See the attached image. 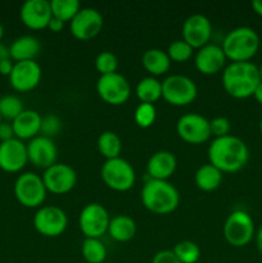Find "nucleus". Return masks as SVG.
Returning <instances> with one entry per match:
<instances>
[{
	"instance_id": "f257e3e1",
	"label": "nucleus",
	"mask_w": 262,
	"mask_h": 263,
	"mask_svg": "<svg viewBox=\"0 0 262 263\" xmlns=\"http://www.w3.org/2000/svg\"><path fill=\"white\" fill-rule=\"evenodd\" d=\"M208 159L222 174H233L246 166L249 159V149L238 136L215 138L208 146Z\"/></svg>"
},
{
	"instance_id": "f03ea898",
	"label": "nucleus",
	"mask_w": 262,
	"mask_h": 263,
	"mask_svg": "<svg viewBox=\"0 0 262 263\" xmlns=\"http://www.w3.org/2000/svg\"><path fill=\"white\" fill-rule=\"evenodd\" d=\"M259 82V69L252 62H231L223 68L222 86L235 99L253 97Z\"/></svg>"
},
{
	"instance_id": "7ed1b4c3",
	"label": "nucleus",
	"mask_w": 262,
	"mask_h": 263,
	"mask_svg": "<svg viewBox=\"0 0 262 263\" xmlns=\"http://www.w3.org/2000/svg\"><path fill=\"white\" fill-rule=\"evenodd\" d=\"M141 203L154 215H169L174 212L180 203V194L176 187L169 181L152 180L141 189Z\"/></svg>"
},
{
	"instance_id": "20e7f679",
	"label": "nucleus",
	"mask_w": 262,
	"mask_h": 263,
	"mask_svg": "<svg viewBox=\"0 0 262 263\" xmlns=\"http://www.w3.org/2000/svg\"><path fill=\"white\" fill-rule=\"evenodd\" d=\"M221 48L231 62H251L259 49V36L247 26L233 28L225 36Z\"/></svg>"
},
{
	"instance_id": "39448f33",
	"label": "nucleus",
	"mask_w": 262,
	"mask_h": 263,
	"mask_svg": "<svg viewBox=\"0 0 262 263\" xmlns=\"http://www.w3.org/2000/svg\"><path fill=\"white\" fill-rule=\"evenodd\" d=\"M103 182L115 192H127L135 185L136 175L131 163L126 159L113 158L105 159L100 168Z\"/></svg>"
},
{
	"instance_id": "423d86ee",
	"label": "nucleus",
	"mask_w": 262,
	"mask_h": 263,
	"mask_svg": "<svg viewBox=\"0 0 262 263\" xmlns=\"http://www.w3.org/2000/svg\"><path fill=\"white\" fill-rule=\"evenodd\" d=\"M197 94V85L188 76L172 74L162 81V98L175 107L189 105L194 102Z\"/></svg>"
},
{
	"instance_id": "0eeeda50",
	"label": "nucleus",
	"mask_w": 262,
	"mask_h": 263,
	"mask_svg": "<svg viewBox=\"0 0 262 263\" xmlns=\"http://www.w3.org/2000/svg\"><path fill=\"white\" fill-rule=\"evenodd\" d=\"M223 238L230 246L241 248L254 238V222L246 211H234L223 223Z\"/></svg>"
},
{
	"instance_id": "6e6552de",
	"label": "nucleus",
	"mask_w": 262,
	"mask_h": 263,
	"mask_svg": "<svg viewBox=\"0 0 262 263\" xmlns=\"http://www.w3.org/2000/svg\"><path fill=\"white\" fill-rule=\"evenodd\" d=\"M43 177L33 172L20 175L14 182V195L18 202L26 208H39L46 198Z\"/></svg>"
},
{
	"instance_id": "1a4fd4ad",
	"label": "nucleus",
	"mask_w": 262,
	"mask_h": 263,
	"mask_svg": "<svg viewBox=\"0 0 262 263\" xmlns=\"http://www.w3.org/2000/svg\"><path fill=\"white\" fill-rule=\"evenodd\" d=\"M97 92L103 102L109 105H122L131 95V87L126 77L120 73L100 76L97 81Z\"/></svg>"
},
{
	"instance_id": "9d476101",
	"label": "nucleus",
	"mask_w": 262,
	"mask_h": 263,
	"mask_svg": "<svg viewBox=\"0 0 262 263\" xmlns=\"http://www.w3.org/2000/svg\"><path fill=\"white\" fill-rule=\"evenodd\" d=\"M68 218L62 208L55 205L40 207L33 216V228L43 236L57 238L66 231Z\"/></svg>"
},
{
	"instance_id": "9b49d317",
	"label": "nucleus",
	"mask_w": 262,
	"mask_h": 263,
	"mask_svg": "<svg viewBox=\"0 0 262 263\" xmlns=\"http://www.w3.org/2000/svg\"><path fill=\"white\" fill-rule=\"evenodd\" d=\"M176 133L185 143L199 145L211 138L210 121L198 113L181 116L176 123Z\"/></svg>"
},
{
	"instance_id": "f8f14e48",
	"label": "nucleus",
	"mask_w": 262,
	"mask_h": 263,
	"mask_svg": "<svg viewBox=\"0 0 262 263\" xmlns=\"http://www.w3.org/2000/svg\"><path fill=\"white\" fill-rule=\"evenodd\" d=\"M110 217L99 203H89L82 208L79 217L80 230L86 238L99 239L108 231Z\"/></svg>"
},
{
	"instance_id": "ddd939ff",
	"label": "nucleus",
	"mask_w": 262,
	"mask_h": 263,
	"mask_svg": "<svg viewBox=\"0 0 262 263\" xmlns=\"http://www.w3.org/2000/svg\"><path fill=\"white\" fill-rule=\"evenodd\" d=\"M103 22V15L99 10L94 8H81L69 22V28L73 37L80 41H87L99 35Z\"/></svg>"
},
{
	"instance_id": "4468645a",
	"label": "nucleus",
	"mask_w": 262,
	"mask_h": 263,
	"mask_svg": "<svg viewBox=\"0 0 262 263\" xmlns=\"http://www.w3.org/2000/svg\"><path fill=\"white\" fill-rule=\"evenodd\" d=\"M43 181L49 193L63 195L74 187L77 182V174L68 164L57 162L44 171Z\"/></svg>"
},
{
	"instance_id": "2eb2a0df",
	"label": "nucleus",
	"mask_w": 262,
	"mask_h": 263,
	"mask_svg": "<svg viewBox=\"0 0 262 263\" xmlns=\"http://www.w3.org/2000/svg\"><path fill=\"white\" fill-rule=\"evenodd\" d=\"M26 146H27L28 161L38 168H43L45 171L57 163L58 149L53 139L39 135L31 139Z\"/></svg>"
},
{
	"instance_id": "dca6fc26",
	"label": "nucleus",
	"mask_w": 262,
	"mask_h": 263,
	"mask_svg": "<svg viewBox=\"0 0 262 263\" xmlns=\"http://www.w3.org/2000/svg\"><path fill=\"white\" fill-rule=\"evenodd\" d=\"M182 40L193 49H200L207 45L212 36L211 21L203 14H193L182 25Z\"/></svg>"
},
{
	"instance_id": "f3484780",
	"label": "nucleus",
	"mask_w": 262,
	"mask_h": 263,
	"mask_svg": "<svg viewBox=\"0 0 262 263\" xmlns=\"http://www.w3.org/2000/svg\"><path fill=\"white\" fill-rule=\"evenodd\" d=\"M41 80V67L35 61L15 62L9 82L15 91L28 92L35 89Z\"/></svg>"
},
{
	"instance_id": "a211bd4d",
	"label": "nucleus",
	"mask_w": 262,
	"mask_h": 263,
	"mask_svg": "<svg viewBox=\"0 0 262 263\" xmlns=\"http://www.w3.org/2000/svg\"><path fill=\"white\" fill-rule=\"evenodd\" d=\"M20 17L23 25L31 30L48 28L49 22L53 18L50 2L48 0H27L21 7Z\"/></svg>"
},
{
	"instance_id": "6ab92c4d",
	"label": "nucleus",
	"mask_w": 262,
	"mask_h": 263,
	"mask_svg": "<svg viewBox=\"0 0 262 263\" xmlns=\"http://www.w3.org/2000/svg\"><path fill=\"white\" fill-rule=\"evenodd\" d=\"M28 162L27 146L22 140H12L0 143V168L9 174H15L25 168Z\"/></svg>"
},
{
	"instance_id": "aec40b11",
	"label": "nucleus",
	"mask_w": 262,
	"mask_h": 263,
	"mask_svg": "<svg viewBox=\"0 0 262 263\" xmlns=\"http://www.w3.org/2000/svg\"><path fill=\"white\" fill-rule=\"evenodd\" d=\"M226 58L222 48L215 44H207L198 49L195 54L194 63L198 71L202 74H216L226 67Z\"/></svg>"
},
{
	"instance_id": "412c9836",
	"label": "nucleus",
	"mask_w": 262,
	"mask_h": 263,
	"mask_svg": "<svg viewBox=\"0 0 262 263\" xmlns=\"http://www.w3.org/2000/svg\"><path fill=\"white\" fill-rule=\"evenodd\" d=\"M177 161L174 153L169 151H159L149 158L146 172L152 180L167 181L176 170Z\"/></svg>"
},
{
	"instance_id": "4be33fe9",
	"label": "nucleus",
	"mask_w": 262,
	"mask_h": 263,
	"mask_svg": "<svg viewBox=\"0 0 262 263\" xmlns=\"http://www.w3.org/2000/svg\"><path fill=\"white\" fill-rule=\"evenodd\" d=\"M41 117L36 110L25 109L12 122L14 136L18 140H31L39 136L41 128Z\"/></svg>"
},
{
	"instance_id": "5701e85b",
	"label": "nucleus",
	"mask_w": 262,
	"mask_h": 263,
	"mask_svg": "<svg viewBox=\"0 0 262 263\" xmlns=\"http://www.w3.org/2000/svg\"><path fill=\"white\" fill-rule=\"evenodd\" d=\"M41 50L40 41L31 35L21 36L15 39L9 46V55L12 61H35Z\"/></svg>"
},
{
	"instance_id": "b1692460",
	"label": "nucleus",
	"mask_w": 262,
	"mask_h": 263,
	"mask_svg": "<svg viewBox=\"0 0 262 263\" xmlns=\"http://www.w3.org/2000/svg\"><path fill=\"white\" fill-rule=\"evenodd\" d=\"M141 63H143L145 71L152 74V77L162 76L169 72L170 67H171V59L167 55V51L152 48L144 51L143 57H141Z\"/></svg>"
},
{
	"instance_id": "393cba45",
	"label": "nucleus",
	"mask_w": 262,
	"mask_h": 263,
	"mask_svg": "<svg viewBox=\"0 0 262 263\" xmlns=\"http://www.w3.org/2000/svg\"><path fill=\"white\" fill-rule=\"evenodd\" d=\"M108 234H109L113 240L120 241V243L130 241L136 234L135 221L126 215L115 216L109 221Z\"/></svg>"
},
{
	"instance_id": "a878e982",
	"label": "nucleus",
	"mask_w": 262,
	"mask_h": 263,
	"mask_svg": "<svg viewBox=\"0 0 262 263\" xmlns=\"http://www.w3.org/2000/svg\"><path fill=\"white\" fill-rule=\"evenodd\" d=\"M222 172L213 164H202L195 172V184L202 192H213L222 182Z\"/></svg>"
},
{
	"instance_id": "bb28decb",
	"label": "nucleus",
	"mask_w": 262,
	"mask_h": 263,
	"mask_svg": "<svg viewBox=\"0 0 262 263\" xmlns=\"http://www.w3.org/2000/svg\"><path fill=\"white\" fill-rule=\"evenodd\" d=\"M135 94L141 103L153 104L162 98V82L156 77H145L138 82Z\"/></svg>"
},
{
	"instance_id": "cd10ccee",
	"label": "nucleus",
	"mask_w": 262,
	"mask_h": 263,
	"mask_svg": "<svg viewBox=\"0 0 262 263\" xmlns=\"http://www.w3.org/2000/svg\"><path fill=\"white\" fill-rule=\"evenodd\" d=\"M98 149L105 159L118 158L122 151V141L113 131H104L98 138Z\"/></svg>"
},
{
	"instance_id": "c85d7f7f",
	"label": "nucleus",
	"mask_w": 262,
	"mask_h": 263,
	"mask_svg": "<svg viewBox=\"0 0 262 263\" xmlns=\"http://www.w3.org/2000/svg\"><path fill=\"white\" fill-rule=\"evenodd\" d=\"M81 253L87 263H103L107 258V248L99 239L95 238H85Z\"/></svg>"
},
{
	"instance_id": "c756f323",
	"label": "nucleus",
	"mask_w": 262,
	"mask_h": 263,
	"mask_svg": "<svg viewBox=\"0 0 262 263\" xmlns=\"http://www.w3.org/2000/svg\"><path fill=\"white\" fill-rule=\"evenodd\" d=\"M53 17L66 22H71L74 15L81 9V5L77 0H51L50 2Z\"/></svg>"
},
{
	"instance_id": "7c9ffc66",
	"label": "nucleus",
	"mask_w": 262,
	"mask_h": 263,
	"mask_svg": "<svg viewBox=\"0 0 262 263\" xmlns=\"http://www.w3.org/2000/svg\"><path fill=\"white\" fill-rule=\"evenodd\" d=\"M176 258L181 263H195L200 258V249L194 241L184 240L177 243L172 249Z\"/></svg>"
},
{
	"instance_id": "2f4dec72",
	"label": "nucleus",
	"mask_w": 262,
	"mask_h": 263,
	"mask_svg": "<svg viewBox=\"0 0 262 263\" xmlns=\"http://www.w3.org/2000/svg\"><path fill=\"white\" fill-rule=\"evenodd\" d=\"M25 110L22 100L15 95H5L0 99V115L3 120L14 121Z\"/></svg>"
},
{
	"instance_id": "473e14b6",
	"label": "nucleus",
	"mask_w": 262,
	"mask_h": 263,
	"mask_svg": "<svg viewBox=\"0 0 262 263\" xmlns=\"http://www.w3.org/2000/svg\"><path fill=\"white\" fill-rule=\"evenodd\" d=\"M193 50L194 49L189 44L185 43L184 40H176L170 44L169 49H167V55L171 59V62L184 63V62H188L192 58Z\"/></svg>"
},
{
	"instance_id": "72a5a7b5",
	"label": "nucleus",
	"mask_w": 262,
	"mask_h": 263,
	"mask_svg": "<svg viewBox=\"0 0 262 263\" xmlns=\"http://www.w3.org/2000/svg\"><path fill=\"white\" fill-rule=\"evenodd\" d=\"M95 68L100 76L116 73L118 68V59L112 51H102L95 58Z\"/></svg>"
},
{
	"instance_id": "f704fd0d",
	"label": "nucleus",
	"mask_w": 262,
	"mask_h": 263,
	"mask_svg": "<svg viewBox=\"0 0 262 263\" xmlns=\"http://www.w3.org/2000/svg\"><path fill=\"white\" fill-rule=\"evenodd\" d=\"M156 117L157 110L154 104H146V103H140L136 107L135 115H134L136 125L141 128L151 127L156 121Z\"/></svg>"
},
{
	"instance_id": "c9c22d12",
	"label": "nucleus",
	"mask_w": 262,
	"mask_h": 263,
	"mask_svg": "<svg viewBox=\"0 0 262 263\" xmlns=\"http://www.w3.org/2000/svg\"><path fill=\"white\" fill-rule=\"evenodd\" d=\"M61 120H59L57 116L54 115H49L43 117L41 120V128L40 133L43 134V136H46V138H53L57 134L61 131Z\"/></svg>"
},
{
	"instance_id": "e433bc0d",
	"label": "nucleus",
	"mask_w": 262,
	"mask_h": 263,
	"mask_svg": "<svg viewBox=\"0 0 262 263\" xmlns=\"http://www.w3.org/2000/svg\"><path fill=\"white\" fill-rule=\"evenodd\" d=\"M211 135L215 138H222V136L230 135V121L225 117H216L210 121Z\"/></svg>"
},
{
	"instance_id": "4c0bfd02",
	"label": "nucleus",
	"mask_w": 262,
	"mask_h": 263,
	"mask_svg": "<svg viewBox=\"0 0 262 263\" xmlns=\"http://www.w3.org/2000/svg\"><path fill=\"white\" fill-rule=\"evenodd\" d=\"M152 263H181L176 258L172 251H161L153 257Z\"/></svg>"
},
{
	"instance_id": "58836bf2",
	"label": "nucleus",
	"mask_w": 262,
	"mask_h": 263,
	"mask_svg": "<svg viewBox=\"0 0 262 263\" xmlns=\"http://www.w3.org/2000/svg\"><path fill=\"white\" fill-rule=\"evenodd\" d=\"M14 138L15 136H14V131H13L12 123L2 122V125H0V143L12 140V139Z\"/></svg>"
},
{
	"instance_id": "ea45409f",
	"label": "nucleus",
	"mask_w": 262,
	"mask_h": 263,
	"mask_svg": "<svg viewBox=\"0 0 262 263\" xmlns=\"http://www.w3.org/2000/svg\"><path fill=\"white\" fill-rule=\"evenodd\" d=\"M13 67H14V63H13V61L10 58L0 62V74L9 77L13 71Z\"/></svg>"
},
{
	"instance_id": "a19ab883",
	"label": "nucleus",
	"mask_w": 262,
	"mask_h": 263,
	"mask_svg": "<svg viewBox=\"0 0 262 263\" xmlns=\"http://www.w3.org/2000/svg\"><path fill=\"white\" fill-rule=\"evenodd\" d=\"M64 25H66V23H64L63 21H61V20H58V18L53 17L50 20V22H49L48 28L51 31V32L58 33V32H61V31H63Z\"/></svg>"
},
{
	"instance_id": "79ce46f5",
	"label": "nucleus",
	"mask_w": 262,
	"mask_h": 263,
	"mask_svg": "<svg viewBox=\"0 0 262 263\" xmlns=\"http://www.w3.org/2000/svg\"><path fill=\"white\" fill-rule=\"evenodd\" d=\"M9 48H7L5 45L0 44V62L5 61V59H9Z\"/></svg>"
},
{
	"instance_id": "37998d69",
	"label": "nucleus",
	"mask_w": 262,
	"mask_h": 263,
	"mask_svg": "<svg viewBox=\"0 0 262 263\" xmlns=\"http://www.w3.org/2000/svg\"><path fill=\"white\" fill-rule=\"evenodd\" d=\"M252 9L254 13L262 17V0H253L252 2Z\"/></svg>"
},
{
	"instance_id": "c03bdc74",
	"label": "nucleus",
	"mask_w": 262,
	"mask_h": 263,
	"mask_svg": "<svg viewBox=\"0 0 262 263\" xmlns=\"http://www.w3.org/2000/svg\"><path fill=\"white\" fill-rule=\"evenodd\" d=\"M256 244H257V248H258V251L262 253V225L261 228L258 229V231L256 233Z\"/></svg>"
},
{
	"instance_id": "a18cd8bd",
	"label": "nucleus",
	"mask_w": 262,
	"mask_h": 263,
	"mask_svg": "<svg viewBox=\"0 0 262 263\" xmlns=\"http://www.w3.org/2000/svg\"><path fill=\"white\" fill-rule=\"evenodd\" d=\"M253 97H254V99H256L257 102H258L259 104L262 105V81L259 82V85L257 86V89H256V91H254Z\"/></svg>"
},
{
	"instance_id": "49530a36",
	"label": "nucleus",
	"mask_w": 262,
	"mask_h": 263,
	"mask_svg": "<svg viewBox=\"0 0 262 263\" xmlns=\"http://www.w3.org/2000/svg\"><path fill=\"white\" fill-rule=\"evenodd\" d=\"M3 36H4V27H3V25L0 23V40L3 39Z\"/></svg>"
},
{
	"instance_id": "de8ad7c7",
	"label": "nucleus",
	"mask_w": 262,
	"mask_h": 263,
	"mask_svg": "<svg viewBox=\"0 0 262 263\" xmlns=\"http://www.w3.org/2000/svg\"><path fill=\"white\" fill-rule=\"evenodd\" d=\"M258 69H259V76H261V81H262V63H261V66L258 67Z\"/></svg>"
},
{
	"instance_id": "09e8293b",
	"label": "nucleus",
	"mask_w": 262,
	"mask_h": 263,
	"mask_svg": "<svg viewBox=\"0 0 262 263\" xmlns=\"http://www.w3.org/2000/svg\"><path fill=\"white\" fill-rule=\"evenodd\" d=\"M259 131H261V134H262V118H261V121H259Z\"/></svg>"
},
{
	"instance_id": "8fccbe9b",
	"label": "nucleus",
	"mask_w": 262,
	"mask_h": 263,
	"mask_svg": "<svg viewBox=\"0 0 262 263\" xmlns=\"http://www.w3.org/2000/svg\"><path fill=\"white\" fill-rule=\"evenodd\" d=\"M2 122H3V117H2V115H0V125H2Z\"/></svg>"
}]
</instances>
